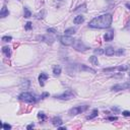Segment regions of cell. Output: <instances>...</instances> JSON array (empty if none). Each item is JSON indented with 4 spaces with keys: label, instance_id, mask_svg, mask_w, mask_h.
<instances>
[{
    "label": "cell",
    "instance_id": "6da1fadb",
    "mask_svg": "<svg viewBox=\"0 0 130 130\" xmlns=\"http://www.w3.org/2000/svg\"><path fill=\"white\" fill-rule=\"evenodd\" d=\"M113 21V16L110 13L103 14L93 18L88 22V26L93 29H108L111 26Z\"/></svg>",
    "mask_w": 130,
    "mask_h": 130
},
{
    "label": "cell",
    "instance_id": "7a4b0ae2",
    "mask_svg": "<svg viewBox=\"0 0 130 130\" xmlns=\"http://www.w3.org/2000/svg\"><path fill=\"white\" fill-rule=\"evenodd\" d=\"M18 99L22 102H26V103H29V104H35L37 102V97L35 95H33L32 93H27V92H25L19 95Z\"/></svg>",
    "mask_w": 130,
    "mask_h": 130
},
{
    "label": "cell",
    "instance_id": "3957f363",
    "mask_svg": "<svg viewBox=\"0 0 130 130\" xmlns=\"http://www.w3.org/2000/svg\"><path fill=\"white\" fill-rule=\"evenodd\" d=\"M75 97V94L72 92L71 89H67L65 90V92L63 94H61V95H55V99H59V100H70L72 98H74Z\"/></svg>",
    "mask_w": 130,
    "mask_h": 130
},
{
    "label": "cell",
    "instance_id": "277c9868",
    "mask_svg": "<svg viewBox=\"0 0 130 130\" xmlns=\"http://www.w3.org/2000/svg\"><path fill=\"white\" fill-rule=\"evenodd\" d=\"M88 109V106L87 105H84V106H78V107H74L69 110L68 114L71 115V116H74V115H77V114H80V113L87 111Z\"/></svg>",
    "mask_w": 130,
    "mask_h": 130
},
{
    "label": "cell",
    "instance_id": "5b68a950",
    "mask_svg": "<svg viewBox=\"0 0 130 130\" xmlns=\"http://www.w3.org/2000/svg\"><path fill=\"white\" fill-rule=\"evenodd\" d=\"M60 42L62 45H64V46H72L73 44H74L75 40L73 38H71L70 36H62L60 37Z\"/></svg>",
    "mask_w": 130,
    "mask_h": 130
},
{
    "label": "cell",
    "instance_id": "8992f818",
    "mask_svg": "<svg viewBox=\"0 0 130 130\" xmlns=\"http://www.w3.org/2000/svg\"><path fill=\"white\" fill-rule=\"evenodd\" d=\"M128 69L127 65H119L116 67H111V68H105L103 69L104 72H110V71H126Z\"/></svg>",
    "mask_w": 130,
    "mask_h": 130
},
{
    "label": "cell",
    "instance_id": "52a82bcc",
    "mask_svg": "<svg viewBox=\"0 0 130 130\" xmlns=\"http://www.w3.org/2000/svg\"><path fill=\"white\" fill-rule=\"evenodd\" d=\"M72 46L74 47V49H75L76 51H81V52H83V51H86V50L88 49L87 46H84L83 43H82L81 41H78V40H75L74 44H73Z\"/></svg>",
    "mask_w": 130,
    "mask_h": 130
},
{
    "label": "cell",
    "instance_id": "ba28073f",
    "mask_svg": "<svg viewBox=\"0 0 130 130\" xmlns=\"http://www.w3.org/2000/svg\"><path fill=\"white\" fill-rule=\"evenodd\" d=\"M37 40L38 41H41V42H46L47 44H52L55 39L54 38H51V37H48V36H38L37 37Z\"/></svg>",
    "mask_w": 130,
    "mask_h": 130
},
{
    "label": "cell",
    "instance_id": "9c48e42d",
    "mask_svg": "<svg viewBox=\"0 0 130 130\" xmlns=\"http://www.w3.org/2000/svg\"><path fill=\"white\" fill-rule=\"evenodd\" d=\"M130 87V83L126 82V83H123V84H116V86H114L112 87V90H122V89H126Z\"/></svg>",
    "mask_w": 130,
    "mask_h": 130
},
{
    "label": "cell",
    "instance_id": "30bf717a",
    "mask_svg": "<svg viewBox=\"0 0 130 130\" xmlns=\"http://www.w3.org/2000/svg\"><path fill=\"white\" fill-rule=\"evenodd\" d=\"M48 78H49V76L46 74V73H44V72H42L41 74L39 75V82H40L41 87H44V81L47 80Z\"/></svg>",
    "mask_w": 130,
    "mask_h": 130
},
{
    "label": "cell",
    "instance_id": "8fae6325",
    "mask_svg": "<svg viewBox=\"0 0 130 130\" xmlns=\"http://www.w3.org/2000/svg\"><path fill=\"white\" fill-rule=\"evenodd\" d=\"M62 123H63V121H62V119H61V118H59V117H55V118H53V119H52V124L54 126H56V127L61 126Z\"/></svg>",
    "mask_w": 130,
    "mask_h": 130
},
{
    "label": "cell",
    "instance_id": "7c38bea8",
    "mask_svg": "<svg viewBox=\"0 0 130 130\" xmlns=\"http://www.w3.org/2000/svg\"><path fill=\"white\" fill-rule=\"evenodd\" d=\"M113 38H114V32H113V31L106 33V34H105V36H104L105 41H107V42L112 41V40H113Z\"/></svg>",
    "mask_w": 130,
    "mask_h": 130
},
{
    "label": "cell",
    "instance_id": "4fadbf2b",
    "mask_svg": "<svg viewBox=\"0 0 130 130\" xmlns=\"http://www.w3.org/2000/svg\"><path fill=\"white\" fill-rule=\"evenodd\" d=\"M8 14H9V11L7 9V6H6V5H3V7L1 9V12H0V16L3 18V17H6V16H8Z\"/></svg>",
    "mask_w": 130,
    "mask_h": 130
},
{
    "label": "cell",
    "instance_id": "5bb4252c",
    "mask_svg": "<svg viewBox=\"0 0 130 130\" xmlns=\"http://www.w3.org/2000/svg\"><path fill=\"white\" fill-rule=\"evenodd\" d=\"M83 20H84V17L82 15H77L74 17V19H73V22H74L75 25H80L83 22Z\"/></svg>",
    "mask_w": 130,
    "mask_h": 130
},
{
    "label": "cell",
    "instance_id": "9a60e30c",
    "mask_svg": "<svg viewBox=\"0 0 130 130\" xmlns=\"http://www.w3.org/2000/svg\"><path fill=\"white\" fill-rule=\"evenodd\" d=\"M104 53H105L107 56H113V55L115 54V50H114V48H112V47H108V48L105 49Z\"/></svg>",
    "mask_w": 130,
    "mask_h": 130
},
{
    "label": "cell",
    "instance_id": "2e32d148",
    "mask_svg": "<svg viewBox=\"0 0 130 130\" xmlns=\"http://www.w3.org/2000/svg\"><path fill=\"white\" fill-rule=\"evenodd\" d=\"M2 52L3 54L6 56V57H10V55H11V51H10V48L8 46H4L2 48Z\"/></svg>",
    "mask_w": 130,
    "mask_h": 130
},
{
    "label": "cell",
    "instance_id": "e0dca14e",
    "mask_svg": "<svg viewBox=\"0 0 130 130\" xmlns=\"http://www.w3.org/2000/svg\"><path fill=\"white\" fill-rule=\"evenodd\" d=\"M53 73L55 75H60L61 74V66L60 65H55L53 67Z\"/></svg>",
    "mask_w": 130,
    "mask_h": 130
},
{
    "label": "cell",
    "instance_id": "ac0fdd59",
    "mask_svg": "<svg viewBox=\"0 0 130 130\" xmlns=\"http://www.w3.org/2000/svg\"><path fill=\"white\" fill-rule=\"evenodd\" d=\"M79 69H80V70H87V71H88V72H92V73H95V69H93V68H89V67L86 66L84 64H81V65L79 66Z\"/></svg>",
    "mask_w": 130,
    "mask_h": 130
},
{
    "label": "cell",
    "instance_id": "d6986e66",
    "mask_svg": "<svg viewBox=\"0 0 130 130\" xmlns=\"http://www.w3.org/2000/svg\"><path fill=\"white\" fill-rule=\"evenodd\" d=\"M75 32H76L75 29H73V27H69V29L65 30L64 33H65V35H66V36H71V35H74Z\"/></svg>",
    "mask_w": 130,
    "mask_h": 130
},
{
    "label": "cell",
    "instance_id": "ffe728a7",
    "mask_svg": "<svg viewBox=\"0 0 130 130\" xmlns=\"http://www.w3.org/2000/svg\"><path fill=\"white\" fill-rule=\"evenodd\" d=\"M88 60H89V62H90V63H92L93 65H99L98 57H95V56H90Z\"/></svg>",
    "mask_w": 130,
    "mask_h": 130
},
{
    "label": "cell",
    "instance_id": "44dd1931",
    "mask_svg": "<svg viewBox=\"0 0 130 130\" xmlns=\"http://www.w3.org/2000/svg\"><path fill=\"white\" fill-rule=\"evenodd\" d=\"M30 84H31V81L30 80H24L21 82V87L22 88H25V89H26V88H29V87H30Z\"/></svg>",
    "mask_w": 130,
    "mask_h": 130
},
{
    "label": "cell",
    "instance_id": "7402d4cb",
    "mask_svg": "<svg viewBox=\"0 0 130 130\" xmlns=\"http://www.w3.org/2000/svg\"><path fill=\"white\" fill-rule=\"evenodd\" d=\"M98 114H99V111H98L97 109H95V110L92 112V114H90L89 116H87V119H88V120H89V119H93V118L97 117V116H98Z\"/></svg>",
    "mask_w": 130,
    "mask_h": 130
},
{
    "label": "cell",
    "instance_id": "603a6c76",
    "mask_svg": "<svg viewBox=\"0 0 130 130\" xmlns=\"http://www.w3.org/2000/svg\"><path fill=\"white\" fill-rule=\"evenodd\" d=\"M38 118H39V120H41V122H43V121H45L47 119V117H46V115H45L44 113H39Z\"/></svg>",
    "mask_w": 130,
    "mask_h": 130
},
{
    "label": "cell",
    "instance_id": "cb8c5ba5",
    "mask_svg": "<svg viewBox=\"0 0 130 130\" xmlns=\"http://www.w3.org/2000/svg\"><path fill=\"white\" fill-rule=\"evenodd\" d=\"M32 16V12L29 10V8H26V7H25V17H26V18H29V17H31Z\"/></svg>",
    "mask_w": 130,
    "mask_h": 130
},
{
    "label": "cell",
    "instance_id": "d4e9b609",
    "mask_svg": "<svg viewBox=\"0 0 130 130\" xmlns=\"http://www.w3.org/2000/svg\"><path fill=\"white\" fill-rule=\"evenodd\" d=\"M11 40H12V38H11L10 36H4V37L2 38V41H3V42H10Z\"/></svg>",
    "mask_w": 130,
    "mask_h": 130
},
{
    "label": "cell",
    "instance_id": "484cf974",
    "mask_svg": "<svg viewBox=\"0 0 130 130\" xmlns=\"http://www.w3.org/2000/svg\"><path fill=\"white\" fill-rule=\"evenodd\" d=\"M32 27H33V25H32V22H31V21L26 22V26H25V29H26V30H27V31H29V30H31Z\"/></svg>",
    "mask_w": 130,
    "mask_h": 130
},
{
    "label": "cell",
    "instance_id": "4316f807",
    "mask_svg": "<svg viewBox=\"0 0 130 130\" xmlns=\"http://www.w3.org/2000/svg\"><path fill=\"white\" fill-rule=\"evenodd\" d=\"M1 127L4 129V130H8V129H11V125H9V124H2Z\"/></svg>",
    "mask_w": 130,
    "mask_h": 130
},
{
    "label": "cell",
    "instance_id": "83f0119b",
    "mask_svg": "<svg viewBox=\"0 0 130 130\" xmlns=\"http://www.w3.org/2000/svg\"><path fill=\"white\" fill-rule=\"evenodd\" d=\"M95 54H102V53H104V51L101 50V49H95Z\"/></svg>",
    "mask_w": 130,
    "mask_h": 130
},
{
    "label": "cell",
    "instance_id": "f1b7e54d",
    "mask_svg": "<svg viewBox=\"0 0 130 130\" xmlns=\"http://www.w3.org/2000/svg\"><path fill=\"white\" fill-rule=\"evenodd\" d=\"M44 14H45V11L43 10V11H42V13H40V14H38V15H37V18H43V17H44V16H43Z\"/></svg>",
    "mask_w": 130,
    "mask_h": 130
},
{
    "label": "cell",
    "instance_id": "f546056e",
    "mask_svg": "<svg viewBox=\"0 0 130 130\" xmlns=\"http://www.w3.org/2000/svg\"><path fill=\"white\" fill-rule=\"evenodd\" d=\"M122 114H123V116L128 117V116H130V112H129V111H124V112L122 113Z\"/></svg>",
    "mask_w": 130,
    "mask_h": 130
},
{
    "label": "cell",
    "instance_id": "4dcf8cb0",
    "mask_svg": "<svg viewBox=\"0 0 130 130\" xmlns=\"http://www.w3.org/2000/svg\"><path fill=\"white\" fill-rule=\"evenodd\" d=\"M46 97H49V93H43L42 95H41V98H42V99H45Z\"/></svg>",
    "mask_w": 130,
    "mask_h": 130
},
{
    "label": "cell",
    "instance_id": "1f68e13d",
    "mask_svg": "<svg viewBox=\"0 0 130 130\" xmlns=\"http://www.w3.org/2000/svg\"><path fill=\"white\" fill-rule=\"evenodd\" d=\"M108 120H110V121H117L118 118H117V117H109Z\"/></svg>",
    "mask_w": 130,
    "mask_h": 130
},
{
    "label": "cell",
    "instance_id": "d6a6232c",
    "mask_svg": "<svg viewBox=\"0 0 130 130\" xmlns=\"http://www.w3.org/2000/svg\"><path fill=\"white\" fill-rule=\"evenodd\" d=\"M47 32L48 33H53V34L57 33V32H56V30H54V29H47Z\"/></svg>",
    "mask_w": 130,
    "mask_h": 130
},
{
    "label": "cell",
    "instance_id": "836d02e7",
    "mask_svg": "<svg viewBox=\"0 0 130 130\" xmlns=\"http://www.w3.org/2000/svg\"><path fill=\"white\" fill-rule=\"evenodd\" d=\"M34 127H35V125H34V124H30V125L26 127V129H32V128H34Z\"/></svg>",
    "mask_w": 130,
    "mask_h": 130
},
{
    "label": "cell",
    "instance_id": "e575fe53",
    "mask_svg": "<svg viewBox=\"0 0 130 130\" xmlns=\"http://www.w3.org/2000/svg\"><path fill=\"white\" fill-rule=\"evenodd\" d=\"M58 128H59L60 130H66V127H60V126H59Z\"/></svg>",
    "mask_w": 130,
    "mask_h": 130
},
{
    "label": "cell",
    "instance_id": "d590c367",
    "mask_svg": "<svg viewBox=\"0 0 130 130\" xmlns=\"http://www.w3.org/2000/svg\"><path fill=\"white\" fill-rule=\"evenodd\" d=\"M126 7L130 9V3H126Z\"/></svg>",
    "mask_w": 130,
    "mask_h": 130
},
{
    "label": "cell",
    "instance_id": "8d00e7d4",
    "mask_svg": "<svg viewBox=\"0 0 130 130\" xmlns=\"http://www.w3.org/2000/svg\"><path fill=\"white\" fill-rule=\"evenodd\" d=\"M129 76H130V72H129Z\"/></svg>",
    "mask_w": 130,
    "mask_h": 130
},
{
    "label": "cell",
    "instance_id": "74e56055",
    "mask_svg": "<svg viewBox=\"0 0 130 130\" xmlns=\"http://www.w3.org/2000/svg\"><path fill=\"white\" fill-rule=\"evenodd\" d=\"M59 1H62V0H59Z\"/></svg>",
    "mask_w": 130,
    "mask_h": 130
}]
</instances>
